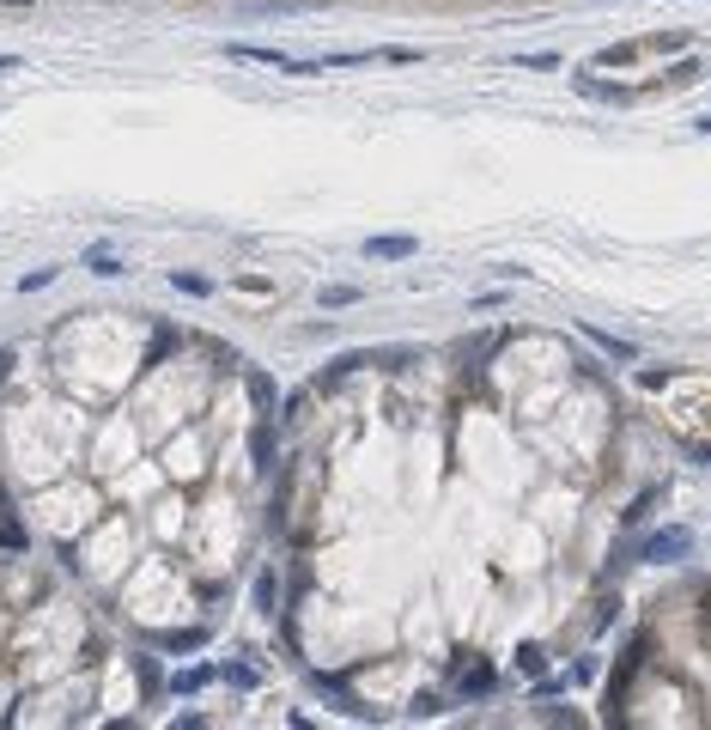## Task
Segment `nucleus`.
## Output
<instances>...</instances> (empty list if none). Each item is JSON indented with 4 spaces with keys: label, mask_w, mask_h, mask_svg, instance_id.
I'll list each match as a JSON object with an SVG mask.
<instances>
[{
    "label": "nucleus",
    "mask_w": 711,
    "mask_h": 730,
    "mask_svg": "<svg viewBox=\"0 0 711 730\" xmlns=\"http://www.w3.org/2000/svg\"><path fill=\"white\" fill-rule=\"evenodd\" d=\"M225 61H256V67H280V73H298V80H316L323 73V61H298L286 49H268V43H219Z\"/></svg>",
    "instance_id": "f257e3e1"
},
{
    "label": "nucleus",
    "mask_w": 711,
    "mask_h": 730,
    "mask_svg": "<svg viewBox=\"0 0 711 730\" xmlns=\"http://www.w3.org/2000/svg\"><path fill=\"white\" fill-rule=\"evenodd\" d=\"M687 554H693V530H687V524L651 530V536L639 542V560H645V566H675V560H687Z\"/></svg>",
    "instance_id": "f03ea898"
},
{
    "label": "nucleus",
    "mask_w": 711,
    "mask_h": 730,
    "mask_svg": "<svg viewBox=\"0 0 711 730\" xmlns=\"http://www.w3.org/2000/svg\"><path fill=\"white\" fill-rule=\"evenodd\" d=\"M365 256H371V262H408V256H420V238H408V232L365 238Z\"/></svg>",
    "instance_id": "7ed1b4c3"
},
{
    "label": "nucleus",
    "mask_w": 711,
    "mask_h": 730,
    "mask_svg": "<svg viewBox=\"0 0 711 730\" xmlns=\"http://www.w3.org/2000/svg\"><path fill=\"white\" fill-rule=\"evenodd\" d=\"M371 359H377V353H335L323 372H316V390H341V384L359 372V365H371Z\"/></svg>",
    "instance_id": "20e7f679"
},
{
    "label": "nucleus",
    "mask_w": 711,
    "mask_h": 730,
    "mask_svg": "<svg viewBox=\"0 0 711 730\" xmlns=\"http://www.w3.org/2000/svg\"><path fill=\"white\" fill-rule=\"evenodd\" d=\"M310 688H316V694H329V700H335V706H347V712H353V718H371V706H365V700H353V694H347V682H341V676H323V670H310Z\"/></svg>",
    "instance_id": "39448f33"
},
{
    "label": "nucleus",
    "mask_w": 711,
    "mask_h": 730,
    "mask_svg": "<svg viewBox=\"0 0 711 730\" xmlns=\"http://www.w3.org/2000/svg\"><path fill=\"white\" fill-rule=\"evenodd\" d=\"M584 335H590V341H596L608 359H620V365H632V359H639V347H632L626 335H608V329H596V323H584Z\"/></svg>",
    "instance_id": "423d86ee"
},
{
    "label": "nucleus",
    "mask_w": 711,
    "mask_h": 730,
    "mask_svg": "<svg viewBox=\"0 0 711 730\" xmlns=\"http://www.w3.org/2000/svg\"><path fill=\"white\" fill-rule=\"evenodd\" d=\"M493 682H499V670H493V664H468V670H462V700L493 694Z\"/></svg>",
    "instance_id": "0eeeda50"
},
{
    "label": "nucleus",
    "mask_w": 711,
    "mask_h": 730,
    "mask_svg": "<svg viewBox=\"0 0 711 730\" xmlns=\"http://www.w3.org/2000/svg\"><path fill=\"white\" fill-rule=\"evenodd\" d=\"M25 542H31V536H25V524L13 518V505L0 499V548H7V554H25Z\"/></svg>",
    "instance_id": "6e6552de"
},
{
    "label": "nucleus",
    "mask_w": 711,
    "mask_h": 730,
    "mask_svg": "<svg viewBox=\"0 0 711 730\" xmlns=\"http://www.w3.org/2000/svg\"><path fill=\"white\" fill-rule=\"evenodd\" d=\"M572 86H578L584 98H602V104H626V98H632L626 86H602V80H590V73H572Z\"/></svg>",
    "instance_id": "1a4fd4ad"
},
{
    "label": "nucleus",
    "mask_w": 711,
    "mask_h": 730,
    "mask_svg": "<svg viewBox=\"0 0 711 730\" xmlns=\"http://www.w3.org/2000/svg\"><path fill=\"white\" fill-rule=\"evenodd\" d=\"M134 682H140V694H158V688H165V670H158V657H152V651H140V657H134Z\"/></svg>",
    "instance_id": "9d476101"
},
{
    "label": "nucleus",
    "mask_w": 711,
    "mask_h": 730,
    "mask_svg": "<svg viewBox=\"0 0 711 730\" xmlns=\"http://www.w3.org/2000/svg\"><path fill=\"white\" fill-rule=\"evenodd\" d=\"M517 670H523V676H541V670H547V645H541V639H523V645H517Z\"/></svg>",
    "instance_id": "9b49d317"
},
{
    "label": "nucleus",
    "mask_w": 711,
    "mask_h": 730,
    "mask_svg": "<svg viewBox=\"0 0 711 730\" xmlns=\"http://www.w3.org/2000/svg\"><path fill=\"white\" fill-rule=\"evenodd\" d=\"M250 457H256V469H262V475L274 469V432H268V426H256V432H250Z\"/></svg>",
    "instance_id": "f8f14e48"
},
{
    "label": "nucleus",
    "mask_w": 711,
    "mask_h": 730,
    "mask_svg": "<svg viewBox=\"0 0 711 730\" xmlns=\"http://www.w3.org/2000/svg\"><path fill=\"white\" fill-rule=\"evenodd\" d=\"M316 305H323V311H347V305H359V286H323V292H316Z\"/></svg>",
    "instance_id": "ddd939ff"
},
{
    "label": "nucleus",
    "mask_w": 711,
    "mask_h": 730,
    "mask_svg": "<svg viewBox=\"0 0 711 730\" xmlns=\"http://www.w3.org/2000/svg\"><path fill=\"white\" fill-rule=\"evenodd\" d=\"M158 645H165V651H201V645H207V627H183V633H165Z\"/></svg>",
    "instance_id": "4468645a"
},
{
    "label": "nucleus",
    "mask_w": 711,
    "mask_h": 730,
    "mask_svg": "<svg viewBox=\"0 0 711 730\" xmlns=\"http://www.w3.org/2000/svg\"><path fill=\"white\" fill-rule=\"evenodd\" d=\"M651 505H657V487H645V493H639V499H632V505H626V518H620V524H626V530H639V524H645V518H651Z\"/></svg>",
    "instance_id": "2eb2a0df"
},
{
    "label": "nucleus",
    "mask_w": 711,
    "mask_h": 730,
    "mask_svg": "<svg viewBox=\"0 0 711 730\" xmlns=\"http://www.w3.org/2000/svg\"><path fill=\"white\" fill-rule=\"evenodd\" d=\"M171 347H177V335H171V329H158V335H152V347H146V359H140V372L165 365V353H171Z\"/></svg>",
    "instance_id": "dca6fc26"
},
{
    "label": "nucleus",
    "mask_w": 711,
    "mask_h": 730,
    "mask_svg": "<svg viewBox=\"0 0 711 730\" xmlns=\"http://www.w3.org/2000/svg\"><path fill=\"white\" fill-rule=\"evenodd\" d=\"M207 682H213L207 664H201V670H177V676H171V694H195V688H207Z\"/></svg>",
    "instance_id": "f3484780"
},
{
    "label": "nucleus",
    "mask_w": 711,
    "mask_h": 730,
    "mask_svg": "<svg viewBox=\"0 0 711 730\" xmlns=\"http://www.w3.org/2000/svg\"><path fill=\"white\" fill-rule=\"evenodd\" d=\"M632 55H639V43H608V49H596V67H626Z\"/></svg>",
    "instance_id": "a211bd4d"
},
{
    "label": "nucleus",
    "mask_w": 711,
    "mask_h": 730,
    "mask_svg": "<svg viewBox=\"0 0 711 730\" xmlns=\"http://www.w3.org/2000/svg\"><path fill=\"white\" fill-rule=\"evenodd\" d=\"M444 706H450L444 694H414V706H408V718H438Z\"/></svg>",
    "instance_id": "6ab92c4d"
},
{
    "label": "nucleus",
    "mask_w": 711,
    "mask_h": 730,
    "mask_svg": "<svg viewBox=\"0 0 711 730\" xmlns=\"http://www.w3.org/2000/svg\"><path fill=\"white\" fill-rule=\"evenodd\" d=\"M408 359H414V347H383V353H377L383 372H408Z\"/></svg>",
    "instance_id": "aec40b11"
},
{
    "label": "nucleus",
    "mask_w": 711,
    "mask_h": 730,
    "mask_svg": "<svg viewBox=\"0 0 711 730\" xmlns=\"http://www.w3.org/2000/svg\"><path fill=\"white\" fill-rule=\"evenodd\" d=\"M86 268H92V274H122L116 250H86Z\"/></svg>",
    "instance_id": "412c9836"
},
{
    "label": "nucleus",
    "mask_w": 711,
    "mask_h": 730,
    "mask_svg": "<svg viewBox=\"0 0 711 730\" xmlns=\"http://www.w3.org/2000/svg\"><path fill=\"white\" fill-rule=\"evenodd\" d=\"M304 402H310V390H292V396L280 402V420H286V426H298V420H304Z\"/></svg>",
    "instance_id": "4be33fe9"
},
{
    "label": "nucleus",
    "mask_w": 711,
    "mask_h": 730,
    "mask_svg": "<svg viewBox=\"0 0 711 730\" xmlns=\"http://www.w3.org/2000/svg\"><path fill=\"white\" fill-rule=\"evenodd\" d=\"M250 396H256V408H274V378L250 372Z\"/></svg>",
    "instance_id": "5701e85b"
},
{
    "label": "nucleus",
    "mask_w": 711,
    "mask_h": 730,
    "mask_svg": "<svg viewBox=\"0 0 711 730\" xmlns=\"http://www.w3.org/2000/svg\"><path fill=\"white\" fill-rule=\"evenodd\" d=\"M566 682H572V688H590V682H596V657H578Z\"/></svg>",
    "instance_id": "b1692460"
},
{
    "label": "nucleus",
    "mask_w": 711,
    "mask_h": 730,
    "mask_svg": "<svg viewBox=\"0 0 711 730\" xmlns=\"http://www.w3.org/2000/svg\"><path fill=\"white\" fill-rule=\"evenodd\" d=\"M171 286H177V292H195V299L207 292V280H201V274H171Z\"/></svg>",
    "instance_id": "393cba45"
},
{
    "label": "nucleus",
    "mask_w": 711,
    "mask_h": 730,
    "mask_svg": "<svg viewBox=\"0 0 711 730\" xmlns=\"http://www.w3.org/2000/svg\"><path fill=\"white\" fill-rule=\"evenodd\" d=\"M49 280H55V268H37V274H25V280H19V292H43Z\"/></svg>",
    "instance_id": "a878e982"
},
{
    "label": "nucleus",
    "mask_w": 711,
    "mask_h": 730,
    "mask_svg": "<svg viewBox=\"0 0 711 730\" xmlns=\"http://www.w3.org/2000/svg\"><path fill=\"white\" fill-rule=\"evenodd\" d=\"M693 73H699V61H681V67H669V86H693Z\"/></svg>",
    "instance_id": "bb28decb"
},
{
    "label": "nucleus",
    "mask_w": 711,
    "mask_h": 730,
    "mask_svg": "<svg viewBox=\"0 0 711 730\" xmlns=\"http://www.w3.org/2000/svg\"><path fill=\"white\" fill-rule=\"evenodd\" d=\"M517 67H560V55L541 49V55H517Z\"/></svg>",
    "instance_id": "cd10ccee"
},
{
    "label": "nucleus",
    "mask_w": 711,
    "mask_h": 730,
    "mask_svg": "<svg viewBox=\"0 0 711 730\" xmlns=\"http://www.w3.org/2000/svg\"><path fill=\"white\" fill-rule=\"evenodd\" d=\"M256 603H262V609H274V578H268V572L256 578Z\"/></svg>",
    "instance_id": "c85d7f7f"
},
{
    "label": "nucleus",
    "mask_w": 711,
    "mask_h": 730,
    "mask_svg": "<svg viewBox=\"0 0 711 730\" xmlns=\"http://www.w3.org/2000/svg\"><path fill=\"white\" fill-rule=\"evenodd\" d=\"M681 43H687L681 31H657V37H651V49H681Z\"/></svg>",
    "instance_id": "c756f323"
},
{
    "label": "nucleus",
    "mask_w": 711,
    "mask_h": 730,
    "mask_svg": "<svg viewBox=\"0 0 711 730\" xmlns=\"http://www.w3.org/2000/svg\"><path fill=\"white\" fill-rule=\"evenodd\" d=\"M13 372V347H0V378H7Z\"/></svg>",
    "instance_id": "7c9ffc66"
},
{
    "label": "nucleus",
    "mask_w": 711,
    "mask_h": 730,
    "mask_svg": "<svg viewBox=\"0 0 711 730\" xmlns=\"http://www.w3.org/2000/svg\"><path fill=\"white\" fill-rule=\"evenodd\" d=\"M693 463H705V469H711V445H693Z\"/></svg>",
    "instance_id": "2f4dec72"
},
{
    "label": "nucleus",
    "mask_w": 711,
    "mask_h": 730,
    "mask_svg": "<svg viewBox=\"0 0 711 730\" xmlns=\"http://www.w3.org/2000/svg\"><path fill=\"white\" fill-rule=\"evenodd\" d=\"M19 67V55H0V73H13Z\"/></svg>",
    "instance_id": "473e14b6"
}]
</instances>
